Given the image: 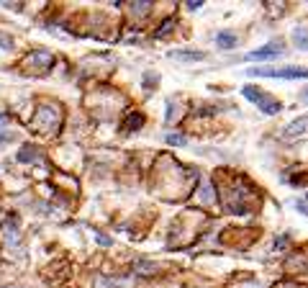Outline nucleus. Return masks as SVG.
<instances>
[{
  "label": "nucleus",
  "mask_w": 308,
  "mask_h": 288,
  "mask_svg": "<svg viewBox=\"0 0 308 288\" xmlns=\"http://www.w3.org/2000/svg\"><path fill=\"white\" fill-rule=\"evenodd\" d=\"M249 77H280V80H308V70L303 67H249Z\"/></svg>",
  "instance_id": "1"
},
{
  "label": "nucleus",
  "mask_w": 308,
  "mask_h": 288,
  "mask_svg": "<svg viewBox=\"0 0 308 288\" xmlns=\"http://www.w3.org/2000/svg\"><path fill=\"white\" fill-rule=\"evenodd\" d=\"M241 93H244V98H247V101L257 103L262 113H267V116H275V113H280V101H275V98L265 95V93H262V90H257V88L247 85V88L241 90Z\"/></svg>",
  "instance_id": "2"
},
{
  "label": "nucleus",
  "mask_w": 308,
  "mask_h": 288,
  "mask_svg": "<svg viewBox=\"0 0 308 288\" xmlns=\"http://www.w3.org/2000/svg\"><path fill=\"white\" fill-rule=\"evenodd\" d=\"M306 131H308V116H301L298 121L285 126L283 134H280V139H283V142H295V139H301Z\"/></svg>",
  "instance_id": "3"
},
{
  "label": "nucleus",
  "mask_w": 308,
  "mask_h": 288,
  "mask_svg": "<svg viewBox=\"0 0 308 288\" xmlns=\"http://www.w3.org/2000/svg\"><path fill=\"white\" fill-rule=\"evenodd\" d=\"M285 49L283 47H280V44H267V47H262V49H255V52H249L247 54V57H244V59H277L280 57V54H283Z\"/></svg>",
  "instance_id": "4"
},
{
  "label": "nucleus",
  "mask_w": 308,
  "mask_h": 288,
  "mask_svg": "<svg viewBox=\"0 0 308 288\" xmlns=\"http://www.w3.org/2000/svg\"><path fill=\"white\" fill-rule=\"evenodd\" d=\"M172 59H180V62H198V59H205V52H185V49H172L170 52Z\"/></svg>",
  "instance_id": "5"
},
{
  "label": "nucleus",
  "mask_w": 308,
  "mask_h": 288,
  "mask_svg": "<svg viewBox=\"0 0 308 288\" xmlns=\"http://www.w3.org/2000/svg\"><path fill=\"white\" fill-rule=\"evenodd\" d=\"M216 44H219L221 49H234V47H237V34L219 31V34H216Z\"/></svg>",
  "instance_id": "6"
},
{
  "label": "nucleus",
  "mask_w": 308,
  "mask_h": 288,
  "mask_svg": "<svg viewBox=\"0 0 308 288\" xmlns=\"http://www.w3.org/2000/svg\"><path fill=\"white\" fill-rule=\"evenodd\" d=\"M26 62H29V65L41 67V70H47V67L51 65V54H49V52H34V54H31V57L26 59Z\"/></svg>",
  "instance_id": "7"
},
{
  "label": "nucleus",
  "mask_w": 308,
  "mask_h": 288,
  "mask_svg": "<svg viewBox=\"0 0 308 288\" xmlns=\"http://www.w3.org/2000/svg\"><path fill=\"white\" fill-rule=\"evenodd\" d=\"M293 41H295L298 49L308 52V29H306V26H295V29H293Z\"/></svg>",
  "instance_id": "8"
},
{
  "label": "nucleus",
  "mask_w": 308,
  "mask_h": 288,
  "mask_svg": "<svg viewBox=\"0 0 308 288\" xmlns=\"http://www.w3.org/2000/svg\"><path fill=\"white\" fill-rule=\"evenodd\" d=\"M18 160L21 162H34V160H39V152H36L34 147H23L21 152H18Z\"/></svg>",
  "instance_id": "9"
},
{
  "label": "nucleus",
  "mask_w": 308,
  "mask_h": 288,
  "mask_svg": "<svg viewBox=\"0 0 308 288\" xmlns=\"http://www.w3.org/2000/svg\"><path fill=\"white\" fill-rule=\"evenodd\" d=\"M141 124H144V116H141V113H134V116H129V121H126V131L139 129Z\"/></svg>",
  "instance_id": "10"
},
{
  "label": "nucleus",
  "mask_w": 308,
  "mask_h": 288,
  "mask_svg": "<svg viewBox=\"0 0 308 288\" xmlns=\"http://www.w3.org/2000/svg\"><path fill=\"white\" fill-rule=\"evenodd\" d=\"M152 11V3H131V13L134 16H144Z\"/></svg>",
  "instance_id": "11"
},
{
  "label": "nucleus",
  "mask_w": 308,
  "mask_h": 288,
  "mask_svg": "<svg viewBox=\"0 0 308 288\" xmlns=\"http://www.w3.org/2000/svg\"><path fill=\"white\" fill-rule=\"evenodd\" d=\"M167 144H172V147H183L185 137H183V134H167Z\"/></svg>",
  "instance_id": "12"
},
{
  "label": "nucleus",
  "mask_w": 308,
  "mask_h": 288,
  "mask_svg": "<svg viewBox=\"0 0 308 288\" xmlns=\"http://www.w3.org/2000/svg\"><path fill=\"white\" fill-rule=\"evenodd\" d=\"M172 26H175V21H172V18H167V21L162 23V26H159L157 31H154V36H157V39H159V36H165V34H167V31L172 29Z\"/></svg>",
  "instance_id": "13"
},
{
  "label": "nucleus",
  "mask_w": 308,
  "mask_h": 288,
  "mask_svg": "<svg viewBox=\"0 0 308 288\" xmlns=\"http://www.w3.org/2000/svg\"><path fill=\"white\" fill-rule=\"evenodd\" d=\"M11 47H13V39H11L8 34L0 31V49H11Z\"/></svg>",
  "instance_id": "14"
},
{
  "label": "nucleus",
  "mask_w": 308,
  "mask_h": 288,
  "mask_svg": "<svg viewBox=\"0 0 308 288\" xmlns=\"http://www.w3.org/2000/svg\"><path fill=\"white\" fill-rule=\"evenodd\" d=\"M98 242H101V245H105V247H108V245H113V239H111V237H105V234H98Z\"/></svg>",
  "instance_id": "15"
},
{
  "label": "nucleus",
  "mask_w": 308,
  "mask_h": 288,
  "mask_svg": "<svg viewBox=\"0 0 308 288\" xmlns=\"http://www.w3.org/2000/svg\"><path fill=\"white\" fill-rule=\"evenodd\" d=\"M203 3H201V0H193V3H188V8H190V11H198V8H201Z\"/></svg>",
  "instance_id": "16"
},
{
  "label": "nucleus",
  "mask_w": 308,
  "mask_h": 288,
  "mask_svg": "<svg viewBox=\"0 0 308 288\" xmlns=\"http://www.w3.org/2000/svg\"><path fill=\"white\" fill-rule=\"evenodd\" d=\"M5 139H8V131H3V129H0V144H3Z\"/></svg>",
  "instance_id": "17"
},
{
  "label": "nucleus",
  "mask_w": 308,
  "mask_h": 288,
  "mask_svg": "<svg viewBox=\"0 0 308 288\" xmlns=\"http://www.w3.org/2000/svg\"><path fill=\"white\" fill-rule=\"evenodd\" d=\"M303 98H306V101H308V90H306V93H303Z\"/></svg>",
  "instance_id": "18"
}]
</instances>
